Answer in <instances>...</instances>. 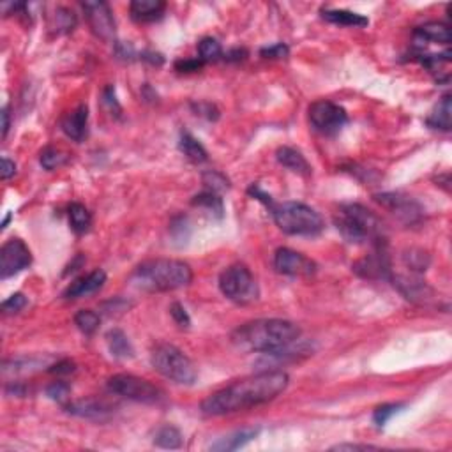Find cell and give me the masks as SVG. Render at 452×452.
<instances>
[{
	"instance_id": "cell-46",
	"label": "cell",
	"mask_w": 452,
	"mask_h": 452,
	"mask_svg": "<svg viewBox=\"0 0 452 452\" xmlns=\"http://www.w3.org/2000/svg\"><path fill=\"white\" fill-rule=\"evenodd\" d=\"M8 131H9V111L8 108H4V110H2V136L6 138Z\"/></svg>"
},
{
	"instance_id": "cell-1",
	"label": "cell",
	"mask_w": 452,
	"mask_h": 452,
	"mask_svg": "<svg viewBox=\"0 0 452 452\" xmlns=\"http://www.w3.org/2000/svg\"><path fill=\"white\" fill-rule=\"evenodd\" d=\"M288 381L290 378L284 371H262L253 377L242 378L204 399L201 413L219 417L265 405L287 390Z\"/></svg>"
},
{
	"instance_id": "cell-22",
	"label": "cell",
	"mask_w": 452,
	"mask_h": 452,
	"mask_svg": "<svg viewBox=\"0 0 452 452\" xmlns=\"http://www.w3.org/2000/svg\"><path fill=\"white\" fill-rule=\"evenodd\" d=\"M256 435H258V429H242V431H235L233 435L219 438L216 444L210 445V451H237V449L244 447L246 444H249Z\"/></svg>"
},
{
	"instance_id": "cell-2",
	"label": "cell",
	"mask_w": 452,
	"mask_h": 452,
	"mask_svg": "<svg viewBox=\"0 0 452 452\" xmlns=\"http://www.w3.org/2000/svg\"><path fill=\"white\" fill-rule=\"evenodd\" d=\"M300 338L299 325L281 318H262L244 323L233 332L237 346L260 354H280Z\"/></svg>"
},
{
	"instance_id": "cell-40",
	"label": "cell",
	"mask_w": 452,
	"mask_h": 452,
	"mask_svg": "<svg viewBox=\"0 0 452 452\" xmlns=\"http://www.w3.org/2000/svg\"><path fill=\"white\" fill-rule=\"evenodd\" d=\"M170 313H172L173 320H175V322H177L181 327H189V323H191L188 311H186V307L182 306V304H179V302L172 304V307H170Z\"/></svg>"
},
{
	"instance_id": "cell-15",
	"label": "cell",
	"mask_w": 452,
	"mask_h": 452,
	"mask_svg": "<svg viewBox=\"0 0 452 452\" xmlns=\"http://www.w3.org/2000/svg\"><path fill=\"white\" fill-rule=\"evenodd\" d=\"M107 283V272L98 269V271L91 272L89 275H83V278H78L76 281H73L67 290L64 291V297L66 299H78V297H85V295H92L96 291L101 290Z\"/></svg>"
},
{
	"instance_id": "cell-44",
	"label": "cell",
	"mask_w": 452,
	"mask_h": 452,
	"mask_svg": "<svg viewBox=\"0 0 452 452\" xmlns=\"http://www.w3.org/2000/svg\"><path fill=\"white\" fill-rule=\"evenodd\" d=\"M371 449H377V447L368 444H339V445H334L330 451H371Z\"/></svg>"
},
{
	"instance_id": "cell-37",
	"label": "cell",
	"mask_w": 452,
	"mask_h": 452,
	"mask_svg": "<svg viewBox=\"0 0 452 452\" xmlns=\"http://www.w3.org/2000/svg\"><path fill=\"white\" fill-rule=\"evenodd\" d=\"M69 392H71V387L67 386L66 381H53L50 383L46 389V394L50 399L57 403H64L67 401V397H69Z\"/></svg>"
},
{
	"instance_id": "cell-16",
	"label": "cell",
	"mask_w": 452,
	"mask_h": 452,
	"mask_svg": "<svg viewBox=\"0 0 452 452\" xmlns=\"http://www.w3.org/2000/svg\"><path fill=\"white\" fill-rule=\"evenodd\" d=\"M415 43L419 48H424L428 43L445 44L447 46L451 43V28L449 25L442 24V21H429L419 27L415 30Z\"/></svg>"
},
{
	"instance_id": "cell-41",
	"label": "cell",
	"mask_w": 452,
	"mask_h": 452,
	"mask_svg": "<svg viewBox=\"0 0 452 452\" xmlns=\"http://www.w3.org/2000/svg\"><path fill=\"white\" fill-rule=\"evenodd\" d=\"M193 107L195 110H197V115H204L208 120H216V118L219 117V111H217L216 107L210 105V102H198V105H193Z\"/></svg>"
},
{
	"instance_id": "cell-6",
	"label": "cell",
	"mask_w": 452,
	"mask_h": 452,
	"mask_svg": "<svg viewBox=\"0 0 452 452\" xmlns=\"http://www.w3.org/2000/svg\"><path fill=\"white\" fill-rule=\"evenodd\" d=\"M150 362L154 370L163 374L168 380L181 383V386H193L197 381L198 371L195 368L193 361L188 357L177 346L168 345V343H159L154 346L150 354Z\"/></svg>"
},
{
	"instance_id": "cell-14",
	"label": "cell",
	"mask_w": 452,
	"mask_h": 452,
	"mask_svg": "<svg viewBox=\"0 0 452 452\" xmlns=\"http://www.w3.org/2000/svg\"><path fill=\"white\" fill-rule=\"evenodd\" d=\"M377 201L380 205H383L386 208H389L394 216H397L403 223L413 224L417 221H421L422 217V208L421 205L417 204L415 200L408 197H403L399 193H383L377 195Z\"/></svg>"
},
{
	"instance_id": "cell-24",
	"label": "cell",
	"mask_w": 452,
	"mask_h": 452,
	"mask_svg": "<svg viewBox=\"0 0 452 452\" xmlns=\"http://www.w3.org/2000/svg\"><path fill=\"white\" fill-rule=\"evenodd\" d=\"M451 96L445 94L444 98H442V101L437 105V108L433 110V114L429 115L426 123H428V126L433 127V129L449 131L451 129Z\"/></svg>"
},
{
	"instance_id": "cell-28",
	"label": "cell",
	"mask_w": 452,
	"mask_h": 452,
	"mask_svg": "<svg viewBox=\"0 0 452 452\" xmlns=\"http://www.w3.org/2000/svg\"><path fill=\"white\" fill-rule=\"evenodd\" d=\"M154 444L161 449H179L182 445V433L175 426H163L156 431Z\"/></svg>"
},
{
	"instance_id": "cell-19",
	"label": "cell",
	"mask_w": 452,
	"mask_h": 452,
	"mask_svg": "<svg viewBox=\"0 0 452 452\" xmlns=\"http://www.w3.org/2000/svg\"><path fill=\"white\" fill-rule=\"evenodd\" d=\"M390 280L394 281V287L401 291L408 300H428L431 297V288L426 283H422L421 280L415 278H408V275H392Z\"/></svg>"
},
{
	"instance_id": "cell-47",
	"label": "cell",
	"mask_w": 452,
	"mask_h": 452,
	"mask_svg": "<svg viewBox=\"0 0 452 452\" xmlns=\"http://www.w3.org/2000/svg\"><path fill=\"white\" fill-rule=\"evenodd\" d=\"M9 219H11V214H8V216H6V219L2 221V230L6 228V226H8V223H9Z\"/></svg>"
},
{
	"instance_id": "cell-25",
	"label": "cell",
	"mask_w": 452,
	"mask_h": 452,
	"mask_svg": "<svg viewBox=\"0 0 452 452\" xmlns=\"http://www.w3.org/2000/svg\"><path fill=\"white\" fill-rule=\"evenodd\" d=\"M107 343L108 348H110V354L117 359H129L133 357V346H131L129 339L124 334L120 329H111L107 334Z\"/></svg>"
},
{
	"instance_id": "cell-4",
	"label": "cell",
	"mask_w": 452,
	"mask_h": 452,
	"mask_svg": "<svg viewBox=\"0 0 452 452\" xmlns=\"http://www.w3.org/2000/svg\"><path fill=\"white\" fill-rule=\"evenodd\" d=\"M336 228L352 244H386L381 219L361 204H345L334 216Z\"/></svg>"
},
{
	"instance_id": "cell-39",
	"label": "cell",
	"mask_w": 452,
	"mask_h": 452,
	"mask_svg": "<svg viewBox=\"0 0 452 452\" xmlns=\"http://www.w3.org/2000/svg\"><path fill=\"white\" fill-rule=\"evenodd\" d=\"M260 53H262V57H265V59H284V57H288L290 50H288L287 44L278 43L272 44V46L264 48Z\"/></svg>"
},
{
	"instance_id": "cell-3",
	"label": "cell",
	"mask_w": 452,
	"mask_h": 452,
	"mask_svg": "<svg viewBox=\"0 0 452 452\" xmlns=\"http://www.w3.org/2000/svg\"><path fill=\"white\" fill-rule=\"evenodd\" d=\"M193 281V271L182 260L158 258L134 269L131 283L145 291H173Z\"/></svg>"
},
{
	"instance_id": "cell-38",
	"label": "cell",
	"mask_w": 452,
	"mask_h": 452,
	"mask_svg": "<svg viewBox=\"0 0 452 452\" xmlns=\"http://www.w3.org/2000/svg\"><path fill=\"white\" fill-rule=\"evenodd\" d=\"M25 306H27V297L24 293H12L8 300L2 302V311L6 315H12V313L24 309Z\"/></svg>"
},
{
	"instance_id": "cell-31",
	"label": "cell",
	"mask_w": 452,
	"mask_h": 452,
	"mask_svg": "<svg viewBox=\"0 0 452 452\" xmlns=\"http://www.w3.org/2000/svg\"><path fill=\"white\" fill-rule=\"evenodd\" d=\"M75 323L83 334H94L96 330L99 329V323H101V318L96 311L91 309H82L76 313Z\"/></svg>"
},
{
	"instance_id": "cell-29",
	"label": "cell",
	"mask_w": 452,
	"mask_h": 452,
	"mask_svg": "<svg viewBox=\"0 0 452 452\" xmlns=\"http://www.w3.org/2000/svg\"><path fill=\"white\" fill-rule=\"evenodd\" d=\"M198 55H200L198 59L204 64L216 62L223 55V48H221V44L214 37H204L200 41V44H198Z\"/></svg>"
},
{
	"instance_id": "cell-36",
	"label": "cell",
	"mask_w": 452,
	"mask_h": 452,
	"mask_svg": "<svg viewBox=\"0 0 452 452\" xmlns=\"http://www.w3.org/2000/svg\"><path fill=\"white\" fill-rule=\"evenodd\" d=\"M204 184L207 186L208 191H213V193H221V191H224V189L230 188L228 179L217 172H205L204 173Z\"/></svg>"
},
{
	"instance_id": "cell-13",
	"label": "cell",
	"mask_w": 452,
	"mask_h": 452,
	"mask_svg": "<svg viewBox=\"0 0 452 452\" xmlns=\"http://www.w3.org/2000/svg\"><path fill=\"white\" fill-rule=\"evenodd\" d=\"M373 248L371 255L364 256L354 265V271L366 280H390L392 267H390V258L386 244H378Z\"/></svg>"
},
{
	"instance_id": "cell-7",
	"label": "cell",
	"mask_w": 452,
	"mask_h": 452,
	"mask_svg": "<svg viewBox=\"0 0 452 452\" xmlns=\"http://www.w3.org/2000/svg\"><path fill=\"white\" fill-rule=\"evenodd\" d=\"M219 290L223 291L224 297H228L237 304H251L260 295L255 275L242 264L230 265L221 272Z\"/></svg>"
},
{
	"instance_id": "cell-23",
	"label": "cell",
	"mask_w": 452,
	"mask_h": 452,
	"mask_svg": "<svg viewBox=\"0 0 452 452\" xmlns=\"http://www.w3.org/2000/svg\"><path fill=\"white\" fill-rule=\"evenodd\" d=\"M67 412L73 413V415L78 417H85V419H102V417H107L110 413V406L102 405V403L98 401H76L71 403V405L66 406Z\"/></svg>"
},
{
	"instance_id": "cell-10",
	"label": "cell",
	"mask_w": 452,
	"mask_h": 452,
	"mask_svg": "<svg viewBox=\"0 0 452 452\" xmlns=\"http://www.w3.org/2000/svg\"><path fill=\"white\" fill-rule=\"evenodd\" d=\"M32 264V253L21 239L8 240L0 249V278L8 280L11 275L25 271Z\"/></svg>"
},
{
	"instance_id": "cell-20",
	"label": "cell",
	"mask_w": 452,
	"mask_h": 452,
	"mask_svg": "<svg viewBox=\"0 0 452 452\" xmlns=\"http://www.w3.org/2000/svg\"><path fill=\"white\" fill-rule=\"evenodd\" d=\"M275 158H278V161H280L281 165L287 166L291 172L299 173L302 177L311 175L309 163H307V159L304 158L299 150L291 149V147H281V149H278V152H275Z\"/></svg>"
},
{
	"instance_id": "cell-35",
	"label": "cell",
	"mask_w": 452,
	"mask_h": 452,
	"mask_svg": "<svg viewBox=\"0 0 452 452\" xmlns=\"http://www.w3.org/2000/svg\"><path fill=\"white\" fill-rule=\"evenodd\" d=\"M401 408H403V405H396V403H389V405L378 406L373 413V422L377 426H380V428H383V426H386L387 422H389L390 419H392V417L396 415V413L399 412Z\"/></svg>"
},
{
	"instance_id": "cell-26",
	"label": "cell",
	"mask_w": 452,
	"mask_h": 452,
	"mask_svg": "<svg viewBox=\"0 0 452 452\" xmlns=\"http://www.w3.org/2000/svg\"><path fill=\"white\" fill-rule=\"evenodd\" d=\"M179 149H181V152L184 154L189 161H193V163L207 161V150H205V147L198 142L193 134L182 133L181 142H179Z\"/></svg>"
},
{
	"instance_id": "cell-45",
	"label": "cell",
	"mask_w": 452,
	"mask_h": 452,
	"mask_svg": "<svg viewBox=\"0 0 452 452\" xmlns=\"http://www.w3.org/2000/svg\"><path fill=\"white\" fill-rule=\"evenodd\" d=\"M16 173V165L15 161H11V159L4 158L2 159V170H0V175H2V179L4 181H8V179H11L12 175Z\"/></svg>"
},
{
	"instance_id": "cell-8",
	"label": "cell",
	"mask_w": 452,
	"mask_h": 452,
	"mask_svg": "<svg viewBox=\"0 0 452 452\" xmlns=\"http://www.w3.org/2000/svg\"><path fill=\"white\" fill-rule=\"evenodd\" d=\"M108 389L117 396L127 397L131 401L145 403V405H156L163 399V392L158 387L145 378L134 377V374H114L108 380Z\"/></svg>"
},
{
	"instance_id": "cell-5",
	"label": "cell",
	"mask_w": 452,
	"mask_h": 452,
	"mask_svg": "<svg viewBox=\"0 0 452 452\" xmlns=\"http://www.w3.org/2000/svg\"><path fill=\"white\" fill-rule=\"evenodd\" d=\"M281 232L288 235L315 237L323 230V217L309 205L300 201H284L275 204L274 200L267 205Z\"/></svg>"
},
{
	"instance_id": "cell-21",
	"label": "cell",
	"mask_w": 452,
	"mask_h": 452,
	"mask_svg": "<svg viewBox=\"0 0 452 452\" xmlns=\"http://www.w3.org/2000/svg\"><path fill=\"white\" fill-rule=\"evenodd\" d=\"M322 16L323 20L334 25H343V27H366L370 24L366 16L348 11V9H323Z\"/></svg>"
},
{
	"instance_id": "cell-30",
	"label": "cell",
	"mask_w": 452,
	"mask_h": 452,
	"mask_svg": "<svg viewBox=\"0 0 452 452\" xmlns=\"http://www.w3.org/2000/svg\"><path fill=\"white\" fill-rule=\"evenodd\" d=\"M193 205H197V207H204L207 208L208 213L210 214H216L217 217L223 216V200L219 198V195L217 193H213V191H204V193L197 195V197L193 198Z\"/></svg>"
},
{
	"instance_id": "cell-18",
	"label": "cell",
	"mask_w": 452,
	"mask_h": 452,
	"mask_svg": "<svg viewBox=\"0 0 452 452\" xmlns=\"http://www.w3.org/2000/svg\"><path fill=\"white\" fill-rule=\"evenodd\" d=\"M165 9L166 4L161 0H133L129 6L131 18L134 21H140V24L161 20Z\"/></svg>"
},
{
	"instance_id": "cell-34",
	"label": "cell",
	"mask_w": 452,
	"mask_h": 452,
	"mask_svg": "<svg viewBox=\"0 0 452 452\" xmlns=\"http://www.w3.org/2000/svg\"><path fill=\"white\" fill-rule=\"evenodd\" d=\"M405 264L406 267H410L412 271L422 272L428 269L429 265V255L422 249H410L405 255Z\"/></svg>"
},
{
	"instance_id": "cell-11",
	"label": "cell",
	"mask_w": 452,
	"mask_h": 452,
	"mask_svg": "<svg viewBox=\"0 0 452 452\" xmlns=\"http://www.w3.org/2000/svg\"><path fill=\"white\" fill-rule=\"evenodd\" d=\"M82 8L96 36L102 41H114L117 28H115V18L110 6L101 0H87Z\"/></svg>"
},
{
	"instance_id": "cell-12",
	"label": "cell",
	"mask_w": 452,
	"mask_h": 452,
	"mask_svg": "<svg viewBox=\"0 0 452 452\" xmlns=\"http://www.w3.org/2000/svg\"><path fill=\"white\" fill-rule=\"evenodd\" d=\"M274 267L280 274L291 278H311L316 272V264L313 260L290 248H280L275 251Z\"/></svg>"
},
{
	"instance_id": "cell-17",
	"label": "cell",
	"mask_w": 452,
	"mask_h": 452,
	"mask_svg": "<svg viewBox=\"0 0 452 452\" xmlns=\"http://www.w3.org/2000/svg\"><path fill=\"white\" fill-rule=\"evenodd\" d=\"M87 126H89V108H87V105H80L76 110L67 114L62 120V131L67 138H71L75 142L85 140Z\"/></svg>"
},
{
	"instance_id": "cell-27",
	"label": "cell",
	"mask_w": 452,
	"mask_h": 452,
	"mask_svg": "<svg viewBox=\"0 0 452 452\" xmlns=\"http://www.w3.org/2000/svg\"><path fill=\"white\" fill-rule=\"evenodd\" d=\"M67 216H69V223H71V228L75 230L76 233H85L87 230L91 228L92 224V216L89 213V208L82 204H71L69 205V210H67Z\"/></svg>"
},
{
	"instance_id": "cell-43",
	"label": "cell",
	"mask_w": 452,
	"mask_h": 452,
	"mask_svg": "<svg viewBox=\"0 0 452 452\" xmlns=\"http://www.w3.org/2000/svg\"><path fill=\"white\" fill-rule=\"evenodd\" d=\"M50 373L53 374H69L75 371V362L69 361V359H64V361H59L57 364L50 366Z\"/></svg>"
},
{
	"instance_id": "cell-32",
	"label": "cell",
	"mask_w": 452,
	"mask_h": 452,
	"mask_svg": "<svg viewBox=\"0 0 452 452\" xmlns=\"http://www.w3.org/2000/svg\"><path fill=\"white\" fill-rule=\"evenodd\" d=\"M76 27V16L75 12L69 11L66 8H59L53 15L51 20V28H55L57 34H64V32H71Z\"/></svg>"
},
{
	"instance_id": "cell-42",
	"label": "cell",
	"mask_w": 452,
	"mask_h": 452,
	"mask_svg": "<svg viewBox=\"0 0 452 452\" xmlns=\"http://www.w3.org/2000/svg\"><path fill=\"white\" fill-rule=\"evenodd\" d=\"M175 67H177V71H182V73H195V71H200L201 67H204V62H201L200 59L179 60V62L175 64Z\"/></svg>"
},
{
	"instance_id": "cell-33",
	"label": "cell",
	"mask_w": 452,
	"mask_h": 452,
	"mask_svg": "<svg viewBox=\"0 0 452 452\" xmlns=\"http://www.w3.org/2000/svg\"><path fill=\"white\" fill-rule=\"evenodd\" d=\"M39 161H41V166H43V168L55 170V168H59V166L66 165L67 156L62 152V150L55 149V147H46V149L41 152Z\"/></svg>"
},
{
	"instance_id": "cell-9",
	"label": "cell",
	"mask_w": 452,
	"mask_h": 452,
	"mask_svg": "<svg viewBox=\"0 0 452 452\" xmlns=\"http://www.w3.org/2000/svg\"><path fill=\"white\" fill-rule=\"evenodd\" d=\"M309 123L318 133L334 134L348 123V115L339 105L322 99L309 107Z\"/></svg>"
}]
</instances>
